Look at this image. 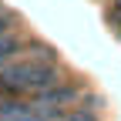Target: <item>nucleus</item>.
<instances>
[{
	"label": "nucleus",
	"mask_w": 121,
	"mask_h": 121,
	"mask_svg": "<svg viewBox=\"0 0 121 121\" xmlns=\"http://www.w3.org/2000/svg\"><path fill=\"white\" fill-rule=\"evenodd\" d=\"M60 71L54 60H10L7 67H0V87L10 94H37V91L57 84Z\"/></svg>",
	"instance_id": "1"
},
{
	"label": "nucleus",
	"mask_w": 121,
	"mask_h": 121,
	"mask_svg": "<svg viewBox=\"0 0 121 121\" xmlns=\"http://www.w3.org/2000/svg\"><path fill=\"white\" fill-rule=\"evenodd\" d=\"M78 98H81V87H78V84H60V81H57V84H51V87L37 91L34 108L44 111L47 118H57V121H60V111H57V108H71Z\"/></svg>",
	"instance_id": "2"
},
{
	"label": "nucleus",
	"mask_w": 121,
	"mask_h": 121,
	"mask_svg": "<svg viewBox=\"0 0 121 121\" xmlns=\"http://www.w3.org/2000/svg\"><path fill=\"white\" fill-rule=\"evenodd\" d=\"M20 51H24V44H20L17 34H10V30H7V34H0V67H7Z\"/></svg>",
	"instance_id": "3"
},
{
	"label": "nucleus",
	"mask_w": 121,
	"mask_h": 121,
	"mask_svg": "<svg viewBox=\"0 0 121 121\" xmlns=\"http://www.w3.org/2000/svg\"><path fill=\"white\" fill-rule=\"evenodd\" d=\"M60 121H101V114H98V108H91V111H87V104L81 101V108L60 111Z\"/></svg>",
	"instance_id": "4"
},
{
	"label": "nucleus",
	"mask_w": 121,
	"mask_h": 121,
	"mask_svg": "<svg viewBox=\"0 0 121 121\" xmlns=\"http://www.w3.org/2000/svg\"><path fill=\"white\" fill-rule=\"evenodd\" d=\"M7 30H10V13L0 10V34H7Z\"/></svg>",
	"instance_id": "5"
},
{
	"label": "nucleus",
	"mask_w": 121,
	"mask_h": 121,
	"mask_svg": "<svg viewBox=\"0 0 121 121\" xmlns=\"http://www.w3.org/2000/svg\"><path fill=\"white\" fill-rule=\"evenodd\" d=\"M0 121H4V118H0Z\"/></svg>",
	"instance_id": "6"
}]
</instances>
